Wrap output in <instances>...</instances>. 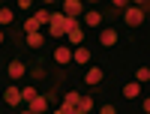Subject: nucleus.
Returning a JSON list of instances; mask_svg holds the SVG:
<instances>
[{
    "instance_id": "f8f14e48",
    "label": "nucleus",
    "mask_w": 150,
    "mask_h": 114,
    "mask_svg": "<svg viewBox=\"0 0 150 114\" xmlns=\"http://www.w3.org/2000/svg\"><path fill=\"white\" fill-rule=\"evenodd\" d=\"M138 93H141V84H138V81H129V84H123V96H126V99H135Z\"/></svg>"
},
{
    "instance_id": "39448f33",
    "label": "nucleus",
    "mask_w": 150,
    "mask_h": 114,
    "mask_svg": "<svg viewBox=\"0 0 150 114\" xmlns=\"http://www.w3.org/2000/svg\"><path fill=\"white\" fill-rule=\"evenodd\" d=\"M27 111H33V114H45V111H48V96L36 93L30 102H27Z\"/></svg>"
},
{
    "instance_id": "a878e982",
    "label": "nucleus",
    "mask_w": 150,
    "mask_h": 114,
    "mask_svg": "<svg viewBox=\"0 0 150 114\" xmlns=\"http://www.w3.org/2000/svg\"><path fill=\"white\" fill-rule=\"evenodd\" d=\"M21 114H33V111H21Z\"/></svg>"
},
{
    "instance_id": "4468645a",
    "label": "nucleus",
    "mask_w": 150,
    "mask_h": 114,
    "mask_svg": "<svg viewBox=\"0 0 150 114\" xmlns=\"http://www.w3.org/2000/svg\"><path fill=\"white\" fill-rule=\"evenodd\" d=\"M78 99H81L78 90H66V96H63V108H75V105H78Z\"/></svg>"
},
{
    "instance_id": "b1692460",
    "label": "nucleus",
    "mask_w": 150,
    "mask_h": 114,
    "mask_svg": "<svg viewBox=\"0 0 150 114\" xmlns=\"http://www.w3.org/2000/svg\"><path fill=\"white\" fill-rule=\"evenodd\" d=\"M3 42H6V36H3V30H0V45H3Z\"/></svg>"
},
{
    "instance_id": "9d476101",
    "label": "nucleus",
    "mask_w": 150,
    "mask_h": 114,
    "mask_svg": "<svg viewBox=\"0 0 150 114\" xmlns=\"http://www.w3.org/2000/svg\"><path fill=\"white\" fill-rule=\"evenodd\" d=\"M6 72H9V78H12V81H18V78H24V72H27V66H24L21 60H12Z\"/></svg>"
},
{
    "instance_id": "20e7f679",
    "label": "nucleus",
    "mask_w": 150,
    "mask_h": 114,
    "mask_svg": "<svg viewBox=\"0 0 150 114\" xmlns=\"http://www.w3.org/2000/svg\"><path fill=\"white\" fill-rule=\"evenodd\" d=\"M63 15H66V18L84 15V3H81V0H63Z\"/></svg>"
},
{
    "instance_id": "f257e3e1",
    "label": "nucleus",
    "mask_w": 150,
    "mask_h": 114,
    "mask_svg": "<svg viewBox=\"0 0 150 114\" xmlns=\"http://www.w3.org/2000/svg\"><path fill=\"white\" fill-rule=\"evenodd\" d=\"M81 27L78 18H66L63 12H51V21H48V36H54V39H60V36H66L69 30Z\"/></svg>"
},
{
    "instance_id": "4be33fe9",
    "label": "nucleus",
    "mask_w": 150,
    "mask_h": 114,
    "mask_svg": "<svg viewBox=\"0 0 150 114\" xmlns=\"http://www.w3.org/2000/svg\"><path fill=\"white\" fill-rule=\"evenodd\" d=\"M99 114H117V108H114V105H102V108H99Z\"/></svg>"
},
{
    "instance_id": "393cba45",
    "label": "nucleus",
    "mask_w": 150,
    "mask_h": 114,
    "mask_svg": "<svg viewBox=\"0 0 150 114\" xmlns=\"http://www.w3.org/2000/svg\"><path fill=\"white\" fill-rule=\"evenodd\" d=\"M72 114H84V111H72Z\"/></svg>"
},
{
    "instance_id": "9b49d317",
    "label": "nucleus",
    "mask_w": 150,
    "mask_h": 114,
    "mask_svg": "<svg viewBox=\"0 0 150 114\" xmlns=\"http://www.w3.org/2000/svg\"><path fill=\"white\" fill-rule=\"evenodd\" d=\"M84 24H87V27H99V24H102V15H99L96 9H90V12H84Z\"/></svg>"
},
{
    "instance_id": "6e6552de",
    "label": "nucleus",
    "mask_w": 150,
    "mask_h": 114,
    "mask_svg": "<svg viewBox=\"0 0 150 114\" xmlns=\"http://www.w3.org/2000/svg\"><path fill=\"white\" fill-rule=\"evenodd\" d=\"M72 63H78V66H87V63H90V48H84V45L72 48Z\"/></svg>"
},
{
    "instance_id": "a211bd4d",
    "label": "nucleus",
    "mask_w": 150,
    "mask_h": 114,
    "mask_svg": "<svg viewBox=\"0 0 150 114\" xmlns=\"http://www.w3.org/2000/svg\"><path fill=\"white\" fill-rule=\"evenodd\" d=\"M33 18L39 21L42 27H48V21H51V12H48V9H36V12H33Z\"/></svg>"
},
{
    "instance_id": "5701e85b",
    "label": "nucleus",
    "mask_w": 150,
    "mask_h": 114,
    "mask_svg": "<svg viewBox=\"0 0 150 114\" xmlns=\"http://www.w3.org/2000/svg\"><path fill=\"white\" fill-rule=\"evenodd\" d=\"M72 111H75V108H57L54 114H72Z\"/></svg>"
},
{
    "instance_id": "7ed1b4c3",
    "label": "nucleus",
    "mask_w": 150,
    "mask_h": 114,
    "mask_svg": "<svg viewBox=\"0 0 150 114\" xmlns=\"http://www.w3.org/2000/svg\"><path fill=\"white\" fill-rule=\"evenodd\" d=\"M117 42H120V33L114 27H105L102 33H99V45H102V48H114Z\"/></svg>"
},
{
    "instance_id": "1a4fd4ad",
    "label": "nucleus",
    "mask_w": 150,
    "mask_h": 114,
    "mask_svg": "<svg viewBox=\"0 0 150 114\" xmlns=\"http://www.w3.org/2000/svg\"><path fill=\"white\" fill-rule=\"evenodd\" d=\"M84 84H87V87H96V84H102V69H99V66H90V69L84 72Z\"/></svg>"
},
{
    "instance_id": "f03ea898",
    "label": "nucleus",
    "mask_w": 150,
    "mask_h": 114,
    "mask_svg": "<svg viewBox=\"0 0 150 114\" xmlns=\"http://www.w3.org/2000/svg\"><path fill=\"white\" fill-rule=\"evenodd\" d=\"M123 21H126L129 27H141V24H144V12L132 3V6H126V9H123Z\"/></svg>"
},
{
    "instance_id": "0eeeda50",
    "label": "nucleus",
    "mask_w": 150,
    "mask_h": 114,
    "mask_svg": "<svg viewBox=\"0 0 150 114\" xmlns=\"http://www.w3.org/2000/svg\"><path fill=\"white\" fill-rule=\"evenodd\" d=\"M54 63L69 66V63H72V48H69V45H57V48H54Z\"/></svg>"
},
{
    "instance_id": "ddd939ff",
    "label": "nucleus",
    "mask_w": 150,
    "mask_h": 114,
    "mask_svg": "<svg viewBox=\"0 0 150 114\" xmlns=\"http://www.w3.org/2000/svg\"><path fill=\"white\" fill-rule=\"evenodd\" d=\"M66 39L72 42V48H78V45L84 42V30H81V27H75V30H69V33H66Z\"/></svg>"
},
{
    "instance_id": "f3484780",
    "label": "nucleus",
    "mask_w": 150,
    "mask_h": 114,
    "mask_svg": "<svg viewBox=\"0 0 150 114\" xmlns=\"http://www.w3.org/2000/svg\"><path fill=\"white\" fill-rule=\"evenodd\" d=\"M75 111L90 114V111H93V99H90V96H81V99H78V105H75Z\"/></svg>"
},
{
    "instance_id": "aec40b11",
    "label": "nucleus",
    "mask_w": 150,
    "mask_h": 114,
    "mask_svg": "<svg viewBox=\"0 0 150 114\" xmlns=\"http://www.w3.org/2000/svg\"><path fill=\"white\" fill-rule=\"evenodd\" d=\"M33 96H36V87H21V99L24 102H30Z\"/></svg>"
},
{
    "instance_id": "423d86ee",
    "label": "nucleus",
    "mask_w": 150,
    "mask_h": 114,
    "mask_svg": "<svg viewBox=\"0 0 150 114\" xmlns=\"http://www.w3.org/2000/svg\"><path fill=\"white\" fill-rule=\"evenodd\" d=\"M3 102H6V105H12V108L21 105V102H24V99H21V87H15V84L6 87V90H3Z\"/></svg>"
},
{
    "instance_id": "2eb2a0df",
    "label": "nucleus",
    "mask_w": 150,
    "mask_h": 114,
    "mask_svg": "<svg viewBox=\"0 0 150 114\" xmlns=\"http://www.w3.org/2000/svg\"><path fill=\"white\" fill-rule=\"evenodd\" d=\"M15 21V12H12L9 6H0V27H6V24Z\"/></svg>"
},
{
    "instance_id": "6ab92c4d",
    "label": "nucleus",
    "mask_w": 150,
    "mask_h": 114,
    "mask_svg": "<svg viewBox=\"0 0 150 114\" xmlns=\"http://www.w3.org/2000/svg\"><path fill=\"white\" fill-rule=\"evenodd\" d=\"M135 81H138V84H147V81H150V69H147V66H138V72H135Z\"/></svg>"
},
{
    "instance_id": "412c9836",
    "label": "nucleus",
    "mask_w": 150,
    "mask_h": 114,
    "mask_svg": "<svg viewBox=\"0 0 150 114\" xmlns=\"http://www.w3.org/2000/svg\"><path fill=\"white\" fill-rule=\"evenodd\" d=\"M18 9H21V12H30L33 3H30V0H18Z\"/></svg>"
},
{
    "instance_id": "dca6fc26",
    "label": "nucleus",
    "mask_w": 150,
    "mask_h": 114,
    "mask_svg": "<svg viewBox=\"0 0 150 114\" xmlns=\"http://www.w3.org/2000/svg\"><path fill=\"white\" fill-rule=\"evenodd\" d=\"M24 42H27L30 48H39V45L45 42V36H42V33H24Z\"/></svg>"
}]
</instances>
